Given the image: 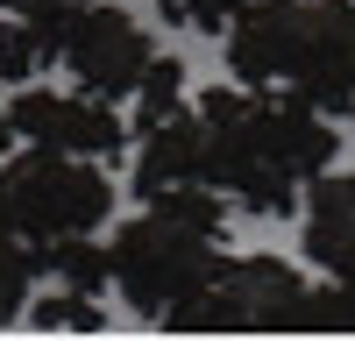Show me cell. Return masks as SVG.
<instances>
[{
	"label": "cell",
	"mask_w": 355,
	"mask_h": 341,
	"mask_svg": "<svg viewBox=\"0 0 355 341\" xmlns=\"http://www.w3.org/2000/svg\"><path fill=\"white\" fill-rule=\"evenodd\" d=\"M199 121H206V178H214L242 213H291L299 192L334 170V114H320L291 93L270 85H214L199 93Z\"/></svg>",
	"instance_id": "1"
},
{
	"label": "cell",
	"mask_w": 355,
	"mask_h": 341,
	"mask_svg": "<svg viewBox=\"0 0 355 341\" xmlns=\"http://www.w3.org/2000/svg\"><path fill=\"white\" fill-rule=\"evenodd\" d=\"M227 64L320 114H355V0H249L227 21Z\"/></svg>",
	"instance_id": "2"
},
{
	"label": "cell",
	"mask_w": 355,
	"mask_h": 341,
	"mask_svg": "<svg viewBox=\"0 0 355 341\" xmlns=\"http://www.w3.org/2000/svg\"><path fill=\"white\" fill-rule=\"evenodd\" d=\"M306 299H313V284L284 256H220L214 277L164 313V327H178V334H270V327L291 334V327H306Z\"/></svg>",
	"instance_id": "3"
},
{
	"label": "cell",
	"mask_w": 355,
	"mask_h": 341,
	"mask_svg": "<svg viewBox=\"0 0 355 341\" xmlns=\"http://www.w3.org/2000/svg\"><path fill=\"white\" fill-rule=\"evenodd\" d=\"M8 199H15V227H21V242L36 249V263H43L50 242L100 235V220L114 213V185L100 178V157L43 150V142H28L8 164Z\"/></svg>",
	"instance_id": "4"
},
{
	"label": "cell",
	"mask_w": 355,
	"mask_h": 341,
	"mask_svg": "<svg viewBox=\"0 0 355 341\" xmlns=\"http://www.w3.org/2000/svg\"><path fill=\"white\" fill-rule=\"evenodd\" d=\"M220 263V235L192 227L185 213H171L150 199V213H135L114 235V284L128 292L135 313H171L178 299H192Z\"/></svg>",
	"instance_id": "5"
},
{
	"label": "cell",
	"mask_w": 355,
	"mask_h": 341,
	"mask_svg": "<svg viewBox=\"0 0 355 341\" xmlns=\"http://www.w3.org/2000/svg\"><path fill=\"white\" fill-rule=\"evenodd\" d=\"M57 57H64L71 78L85 85V93H100V100L142 93V78H150V64H157L142 21H135L128 8H114V0H93V8L78 15V28L64 36V50H57Z\"/></svg>",
	"instance_id": "6"
},
{
	"label": "cell",
	"mask_w": 355,
	"mask_h": 341,
	"mask_svg": "<svg viewBox=\"0 0 355 341\" xmlns=\"http://www.w3.org/2000/svg\"><path fill=\"white\" fill-rule=\"evenodd\" d=\"M15 128L43 150H71V157H114L128 142L121 114H114L100 93H50V85H21L15 93Z\"/></svg>",
	"instance_id": "7"
},
{
	"label": "cell",
	"mask_w": 355,
	"mask_h": 341,
	"mask_svg": "<svg viewBox=\"0 0 355 341\" xmlns=\"http://www.w3.org/2000/svg\"><path fill=\"white\" fill-rule=\"evenodd\" d=\"M192 178H206V121H199V107L157 121L142 135V157H135V192L142 199H157L171 185H192Z\"/></svg>",
	"instance_id": "8"
},
{
	"label": "cell",
	"mask_w": 355,
	"mask_h": 341,
	"mask_svg": "<svg viewBox=\"0 0 355 341\" xmlns=\"http://www.w3.org/2000/svg\"><path fill=\"white\" fill-rule=\"evenodd\" d=\"M43 270L57 284H71V292H93L100 299V284L114 277V249H100V235H64V242L43 249Z\"/></svg>",
	"instance_id": "9"
},
{
	"label": "cell",
	"mask_w": 355,
	"mask_h": 341,
	"mask_svg": "<svg viewBox=\"0 0 355 341\" xmlns=\"http://www.w3.org/2000/svg\"><path fill=\"white\" fill-rule=\"evenodd\" d=\"M171 114H185V64H178V57H157L150 78H142V93H135V128L150 135Z\"/></svg>",
	"instance_id": "10"
},
{
	"label": "cell",
	"mask_w": 355,
	"mask_h": 341,
	"mask_svg": "<svg viewBox=\"0 0 355 341\" xmlns=\"http://www.w3.org/2000/svg\"><path fill=\"white\" fill-rule=\"evenodd\" d=\"M8 8H15V21L28 28V36L43 43V57H57V50H64V36L78 28V15L93 8V0H8Z\"/></svg>",
	"instance_id": "11"
},
{
	"label": "cell",
	"mask_w": 355,
	"mask_h": 341,
	"mask_svg": "<svg viewBox=\"0 0 355 341\" xmlns=\"http://www.w3.org/2000/svg\"><path fill=\"white\" fill-rule=\"evenodd\" d=\"M28 277H36V249H28L21 235H0V327L21 313V292Z\"/></svg>",
	"instance_id": "12"
},
{
	"label": "cell",
	"mask_w": 355,
	"mask_h": 341,
	"mask_svg": "<svg viewBox=\"0 0 355 341\" xmlns=\"http://www.w3.org/2000/svg\"><path fill=\"white\" fill-rule=\"evenodd\" d=\"M36 327H57V334H100L107 327V313H100V299L93 292H71V284H64V299H43L36 306Z\"/></svg>",
	"instance_id": "13"
},
{
	"label": "cell",
	"mask_w": 355,
	"mask_h": 341,
	"mask_svg": "<svg viewBox=\"0 0 355 341\" xmlns=\"http://www.w3.org/2000/svg\"><path fill=\"white\" fill-rule=\"evenodd\" d=\"M36 57H43V43L28 36V28H21L15 15H0V85L28 78V71H36Z\"/></svg>",
	"instance_id": "14"
},
{
	"label": "cell",
	"mask_w": 355,
	"mask_h": 341,
	"mask_svg": "<svg viewBox=\"0 0 355 341\" xmlns=\"http://www.w3.org/2000/svg\"><path fill=\"white\" fill-rule=\"evenodd\" d=\"M242 8H249V0H185V21H199V28H227Z\"/></svg>",
	"instance_id": "15"
},
{
	"label": "cell",
	"mask_w": 355,
	"mask_h": 341,
	"mask_svg": "<svg viewBox=\"0 0 355 341\" xmlns=\"http://www.w3.org/2000/svg\"><path fill=\"white\" fill-rule=\"evenodd\" d=\"M15 135H21V128H15V114H8V107H0V150H8V142H15Z\"/></svg>",
	"instance_id": "16"
}]
</instances>
